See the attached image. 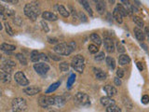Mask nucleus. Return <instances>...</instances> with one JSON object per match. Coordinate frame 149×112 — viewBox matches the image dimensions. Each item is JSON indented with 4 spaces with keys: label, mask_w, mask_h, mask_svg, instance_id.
Segmentation results:
<instances>
[{
    "label": "nucleus",
    "mask_w": 149,
    "mask_h": 112,
    "mask_svg": "<svg viewBox=\"0 0 149 112\" xmlns=\"http://www.w3.org/2000/svg\"><path fill=\"white\" fill-rule=\"evenodd\" d=\"M76 46L74 41H70L68 43H59L54 47L53 50L60 55H69L76 50Z\"/></svg>",
    "instance_id": "1"
},
{
    "label": "nucleus",
    "mask_w": 149,
    "mask_h": 112,
    "mask_svg": "<svg viewBox=\"0 0 149 112\" xmlns=\"http://www.w3.org/2000/svg\"><path fill=\"white\" fill-rule=\"evenodd\" d=\"M39 8H38V3L36 2H32V3H28L25 5L24 7V14L25 15L31 19L32 21H36V18L39 15Z\"/></svg>",
    "instance_id": "2"
},
{
    "label": "nucleus",
    "mask_w": 149,
    "mask_h": 112,
    "mask_svg": "<svg viewBox=\"0 0 149 112\" xmlns=\"http://www.w3.org/2000/svg\"><path fill=\"white\" fill-rule=\"evenodd\" d=\"M84 62H85V60H84L83 56L80 54H77L72 59L71 65L76 71H77L79 73H82L84 70V67H85V64H84Z\"/></svg>",
    "instance_id": "3"
},
{
    "label": "nucleus",
    "mask_w": 149,
    "mask_h": 112,
    "mask_svg": "<svg viewBox=\"0 0 149 112\" xmlns=\"http://www.w3.org/2000/svg\"><path fill=\"white\" fill-rule=\"evenodd\" d=\"M27 108V103L24 98L18 97L12 101V110L14 112H23Z\"/></svg>",
    "instance_id": "4"
},
{
    "label": "nucleus",
    "mask_w": 149,
    "mask_h": 112,
    "mask_svg": "<svg viewBox=\"0 0 149 112\" xmlns=\"http://www.w3.org/2000/svg\"><path fill=\"white\" fill-rule=\"evenodd\" d=\"M74 102L77 103L79 106H88L91 104V100L90 97L88 94L84 92H77L76 95H74Z\"/></svg>",
    "instance_id": "5"
},
{
    "label": "nucleus",
    "mask_w": 149,
    "mask_h": 112,
    "mask_svg": "<svg viewBox=\"0 0 149 112\" xmlns=\"http://www.w3.org/2000/svg\"><path fill=\"white\" fill-rule=\"evenodd\" d=\"M38 104L42 107H49L52 105H55V97L53 96H47V95H42L38 99Z\"/></svg>",
    "instance_id": "6"
},
{
    "label": "nucleus",
    "mask_w": 149,
    "mask_h": 112,
    "mask_svg": "<svg viewBox=\"0 0 149 112\" xmlns=\"http://www.w3.org/2000/svg\"><path fill=\"white\" fill-rule=\"evenodd\" d=\"M34 69L37 74L43 76L49 71V65L45 63H37L34 64Z\"/></svg>",
    "instance_id": "7"
},
{
    "label": "nucleus",
    "mask_w": 149,
    "mask_h": 112,
    "mask_svg": "<svg viewBox=\"0 0 149 112\" xmlns=\"http://www.w3.org/2000/svg\"><path fill=\"white\" fill-rule=\"evenodd\" d=\"M15 80L18 84H20L21 86H26L29 84V81H28V79L26 78L25 75L23 74L22 71H19L15 74Z\"/></svg>",
    "instance_id": "8"
},
{
    "label": "nucleus",
    "mask_w": 149,
    "mask_h": 112,
    "mask_svg": "<svg viewBox=\"0 0 149 112\" xmlns=\"http://www.w3.org/2000/svg\"><path fill=\"white\" fill-rule=\"evenodd\" d=\"M104 48L106 50L107 52H113L115 50V45H114V42L112 40L110 37L108 36H105L104 37Z\"/></svg>",
    "instance_id": "9"
},
{
    "label": "nucleus",
    "mask_w": 149,
    "mask_h": 112,
    "mask_svg": "<svg viewBox=\"0 0 149 112\" xmlns=\"http://www.w3.org/2000/svg\"><path fill=\"white\" fill-rule=\"evenodd\" d=\"M41 89L39 87H36V86H29L25 88L24 90H23V92L26 93L28 95H35L36 93L40 92Z\"/></svg>",
    "instance_id": "10"
},
{
    "label": "nucleus",
    "mask_w": 149,
    "mask_h": 112,
    "mask_svg": "<svg viewBox=\"0 0 149 112\" xmlns=\"http://www.w3.org/2000/svg\"><path fill=\"white\" fill-rule=\"evenodd\" d=\"M104 91L106 92L107 96H109V97L115 96V95H116V93H118L116 89L112 85H105L104 87Z\"/></svg>",
    "instance_id": "11"
},
{
    "label": "nucleus",
    "mask_w": 149,
    "mask_h": 112,
    "mask_svg": "<svg viewBox=\"0 0 149 112\" xmlns=\"http://www.w3.org/2000/svg\"><path fill=\"white\" fill-rule=\"evenodd\" d=\"M42 17H43L44 20H47V21H57L58 20L57 15L50 11H44L42 13Z\"/></svg>",
    "instance_id": "12"
},
{
    "label": "nucleus",
    "mask_w": 149,
    "mask_h": 112,
    "mask_svg": "<svg viewBox=\"0 0 149 112\" xmlns=\"http://www.w3.org/2000/svg\"><path fill=\"white\" fill-rule=\"evenodd\" d=\"M101 104L102 106H106V107H109L111 106H114L115 105V100H113L109 96H104V97H102L101 98Z\"/></svg>",
    "instance_id": "13"
},
{
    "label": "nucleus",
    "mask_w": 149,
    "mask_h": 112,
    "mask_svg": "<svg viewBox=\"0 0 149 112\" xmlns=\"http://www.w3.org/2000/svg\"><path fill=\"white\" fill-rule=\"evenodd\" d=\"M133 32H134L135 36H136V38L139 41H143L144 40V32L141 29V28L135 27L133 29Z\"/></svg>",
    "instance_id": "14"
},
{
    "label": "nucleus",
    "mask_w": 149,
    "mask_h": 112,
    "mask_svg": "<svg viewBox=\"0 0 149 112\" xmlns=\"http://www.w3.org/2000/svg\"><path fill=\"white\" fill-rule=\"evenodd\" d=\"M96 9L99 14H104L105 12L106 6H105V2L104 1H96Z\"/></svg>",
    "instance_id": "15"
},
{
    "label": "nucleus",
    "mask_w": 149,
    "mask_h": 112,
    "mask_svg": "<svg viewBox=\"0 0 149 112\" xmlns=\"http://www.w3.org/2000/svg\"><path fill=\"white\" fill-rule=\"evenodd\" d=\"M113 18L115 19V21L116 22H118V23H121L123 22V16H122V14L120 13V11L118 10V8H116L114 9V11H113Z\"/></svg>",
    "instance_id": "16"
},
{
    "label": "nucleus",
    "mask_w": 149,
    "mask_h": 112,
    "mask_svg": "<svg viewBox=\"0 0 149 112\" xmlns=\"http://www.w3.org/2000/svg\"><path fill=\"white\" fill-rule=\"evenodd\" d=\"M130 63V58L127 54H121L118 57V64L120 65H126Z\"/></svg>",
    "instance_id": "17"
},
{
    "label": "nucleus",
    "mask_w": 149,
    "mask_h": 112,
    "mask_svg": "<svg viewBox=\"0 0 149 112\" xmlns=\"http://www.w3.org/2000/svg\"><path fill=\"white\" fill-rule=\"evenodd\" d=\"M94 74L96 78L98 79H100V80H104V79H106V77H107L106 74L100 68H94Z\"/></svg>",
    "instance_id": "18"
},
{
    "label": "nucleus",
    "mask_w": 149,
    "mask_h": 112,
    "mask_svg": "<svg viewBox=\"0 0 149 112\" xmlns=\"http://www.w3.org/2000/svg\"><path fill=\"white\" fill-rule=\"evenodd\" d=\"M0 49H1L3 51H7V52H8V51H12L15 50L16 47L13 45H10V44H8V43H3V44H1V46H0Z\"/></svg>",
    "instance_id": "19"
},
{
    "label": "nucleus",
    "mask_w": 149,
    "mask_h": 112,
    "mask_svg": "<svg viewBox=\"0 0 149 112\" xmlns=\"http://www.w3.org/2000/svg\"><path fill=\"white\" fill-rule=\"evenodd\" d=\"M40 54L41 53H39L37 50H33L32 52H31V54H30V58H31L32 62H35V63L38 62V61L41 59L40 58Z\"/></svg>",
    "instance_id": "20"
},
{
    "label": "nucleus",
    "mask_w": 149,
    "mask_h": 112,
    "mask_svg": "<svg viewBox=\"0 0 149 112\" xmlns=\"http://www.w3.org/2000/svg\"><path fill=\"white\" fill-rule=\"evenodd\" d=\"M57 8H58V11L60 12V14L62 16H63V17H68L69 16V14H70L69 11L63 6H62V5H58Z\"/></svg>",
    "instance_id": "21"
},
{
    "label": "nucleus",
    "mask_w": 149,
    "mask_h": 112,
    "mask_svg": "<svg viewBox=\"0 0 149 112\" xmlns=\"http://www.w3.org/2000/svg\"><path fill=\"white\" fill-rule=\"evenodd\" d=\"M60 85H61V82H60V81H57V82H55V83H52V84H51V85L48 88V90L46 91V93L53 92L54 91L57 90Z\"/></svg>",
    "instance_id": "22"
},
{
    "label": "nucleus",
    "mask_w": 149,
    "mask_h": 112,
    "mask_svg": "<svg viewBox=\"0 0 149 112\" xmlns=\"http://www.w3.org/2000/svg\"><path fill=\"white\" fill-rule=\"evenodd\" d=\"M105 61H106V64L108 65L109 68L115 69V67H116V61H115L114 58H112V57H110V56H108V57H106Z\"/></svg>",
    "instance_id": "23"
},
{
    "label": "nucleus",
    "mask_w": 149,
    "mask_h": 112,
    "mask_svg": "<svg viewBox=\"0 0 149 112\" xmlns=\"http://www.w3.org/2000/svg\"><path fill=\"white\" fill-rule=\"evenodd\" d=\"M91 39L94 42L95 44H97V46H99L102 44V39H101V37L99 35H97L95 34V33H93V34L91 35Z\"/></svg>",
    "instance_id": "24"
},
{
    "label": "nucleus",
    "mask_w": 149,
    "mask_h": 112,
    "mask_svg": "<svg viewBox=\"0 0 149 112\" xmlns=\"http://www.w3.org/2000/svg\"><path fill=\"white\" fill-rule=\"evenodd\" d=\"M133 22H134L135 24L137 25V27H139V28H143L144 26V22L143 21V19L138 17V16H134L133 17Z\"/></svg>",
    "instance_id": "25"
},
{
    "label": "nucleus",
    "mask_w": 149,
    "mask_h": 112,
    "mask_svg": "<svg viewBox=\"0 0 149 112\" xmlns=\"http://www.w3.org/2000/svg\"><path fill=\"white\" fill-rule=\"evenodd\" d=\"M1 80L4 83H7L10 81V74L6 73L4 71H1Z\"/></svg>",
    "instance_id": "26"
},
{
    "label": "nucleus",
    "mask_w": 149,
    "mask_h": 112,
    "mask_svg": "<svg viewBox=\"0 0 149 112\" xmlns=\"http://www.w3.org/2000/svg\"><path fill=\"white\" fill-rule=\"evenodd\" d=\"M80 3L83 5V7L85 8V9L88 11V13L90 14V16H92L93 15V12H92V9L90 6V4L88 3V1H80Z\"/></svg>",
    "instance_id": "27"
},
{
    "label": "nucleus",
    "mask_w": 149,
    "mask_h": 112,
    "mask_svg": "<svg viewBox=\"0 0 149 112\" xmlns=\"http://www.w3.org/2000/svg\"><path fill=\"white\" fill-rule=\"evenodd\" d=\"M122 100H123V104H124V106H125L126 107H127V108L132 109V107H133V105H132V101H130L128 97H123V98H122Z\"/></svg>",
    "instance_id": "28"
},
{
    "label": "nucleus",
    "mask_w": 149,
    "mask_h": 112,
    "mask_svg": "<svg viewBox=\"0 0 149 112\" xmlns=\"http://www.w3.org/2000/svg\"><path fill=\"white\" fill-rule=\"evenodd\" d=\"M55 97V105L56 106H63L65 103V99L63 96H54Z\"/></svg>",
    "instance_id": "29"
},
{
    "label": "nucleus",
    "mask_w": 149,
    "mask_h": 112,
    "mask_svg": "<svg viewBox=\"0 0 149 112\" xmlns=\"http://www.w3.org/2000/svg\"><path fill=\"white\" fill-rule=\"evenodd\" d=\"M16 58L20 61V63L22 64H23V65H26L27 64V60H26V58H25V56L24 55H22V54H21V53H17L16 54Z\"/></svg>",
    "instance_id": "30"
},
{
    "label": "nucleus",
    "mask_w": 149,
    "mask_h": 112,
    "mask_svg": "<svg viewBox=\"0 0 149 112\" xmlns=\"http://www.w3.org/2000/svg\"><path fill=\"white\" fill-rule=\"evenodd\" d=\"M59 68L61 71H63V72H66L69 70V64L67 62H63V63H61L59 64Z\"/></svg>",
    "instance_id": "31"
},
{
    "label": "nucleus",
    "mask_w": 149,
    "mask_h": 112,
    "mask_svg": "<svg viewBox=\"0 0 149 112\" xmlns=\"http://www.w3.org/2000/svg\"><path fill=\"white\" fill-rule=\"evenodd\" d=\"M74 80H76V75L74 74H71L70 75V77L68 78V80H67V88H71V86L73 85V83L74 82Z\"/></svg>",
    "instance_id": "32"
},
{
    "label": "nucleus",
    "mask_w": 149,
    "mask_h": 112,
    "mask_svg": "<svg viewBox=\"0 0 149 112\" xmlns=\"http://www.w3.org/2000/svg\"><path fill=\"white\" fill-rule=\"evenodd\" d=\"M106 112H121V109L119 108L118 106L114 105V106H111L109 107H107Z\"/></svg>",
    "instance_id": "33"
},
{
    "label": "nucleus",
    "mask_w": 149,
    "mask_h": 112,
    "mask_svg": "<svg viewBox=\"0 0 149 112\" xmlns=\"http://www.w3.org/2000/svg\"><path fill=\"white\" fill-rule=\"evenodd\" d=\"M116 8H118V10L120 11L121 14H122V16H127V15H129L128 12H127V9H126L121 4H118V6H116Z\"/></svg>",
    "instance_id": "34"
},
{
    "label": "nucleus",
    "mask_w": 149,
    "mask_h": 112,
    "mask_svg": "<svg viewBox=\"0 0 149 112\" xmlns=\"http://www.w3.org/2000/svg\"><path fill=\"white\" fill-rule=\"evenodd\" d=\"M88 50H90V52L92 53V54H95L98 52V50H99V49H98V47L96 45H93V44H91L90 46H88Z\"/></svg>",
    "instance_id": "35"
},
{
    "label": "nucleus",
    "mask_w": 149,
    "mask_h": 112,
    "mask_svg": "<svg viewBox=\"0 0 149 112\" xmlns=\"http://www.w3.org/2000/svg\"><path fill=\"white\" fill-rule=\"evenodd\" d=\"M5 28H6V32L8 33V34L9 36H13V35H14V32H13V30H12L11 26L9 25V23L5 22Z\"/></svg>",
    "instance_id": "36"
},
{
    "label": "nucleus",
    "mask_w": 149,
    "mask_h": 112,
    "mask_svg": "<svg viewBox=\"0 0 149 112\" xmlns=\"http://www.w3.org/2000/svg\"><path fill=\"white\" fill-rule=\"evenodd\" d=\"M41 25H42V28H43V30H44L46 33H48V32L49 31V25H48V23H47V22H45V20L41 21Z\"/></svg>",
    "instance_id": "37"
},
{
    "label": "nucleus",
    "mask_w": 149,
    "mask_h": 112,
    "mask_svg": "<svg viewBox=\"0 0 149 112\" xmlns=\"http://www.w3.org/2000/svg\"><path fill=\"white\" fill-rule=\"evenodd\" d=\"M104 52H99L96 56H95V60L98 61V62H100V61H102L104 59Z\"/></svg>",
    "instance_id": "38"
},
{
    "label": "nucleus",
    "mask_w": 149,
    "mask_h": 112,
    "mask_svg": "<svg viewBox=\"0 0 149 112\" xmlns=\"http://www.w3.org/2000/svg\"><path fill=\"white\" fill-rule=\"evenodd\" d=\"M116 49H118V51L119 53H124L125 52V48L123 47L122 44L119 43V42H118V44H116Z\"/></svg>",
    "instance_id": "39"
},
{
    "label": "nucleus",
    "mask_w": 149,
    "mask_h": 112,
    "mask_svg": "<svg viewBox=\"0 0 149 112\" xmlns=\"http://www.w3.org/2000/svg\"><path fill=\"white\" fill-rule=\"evenodd\" d=\"M2 64H8V65H10V66H13V67L16 65V64L14 63L12 60H10V59H6V60H3Z\"/></svg>",
    "instance_id": "40"
},
{
    "label": "nucleus",
    "mask_w": 149,
    "mask_h": 112,
    "mask_svg": "<svg viewBox=\"0 0 149 112\" xmlns=\"http://www.w3.org/2000/svg\"><path fill=\"white\" fill-rule=\"evenodd\" d=\"M116 76H118V78H121L124 77V70L121 69V68H118V71H116Z\"/></svg>",
    "instance_id": "41"
},
{
    "label": "nucleus",
    "mask_w": 149,
    "mask_h": 112,
    "mask_svg": "<svg viewBox=\"0 0 149 112\" xmlns=\"http://www.w3.org/2000/svg\"><path fill=\"white\" fill-rule=\"evenodd\" d=\"M79 18H80V20L83 22H86L88 20H87V17L85 16V14L83 12H79Z\"/></svg>",
    "instance_id": "42"
},
{
    "label": "nucleus",
    "mask_w": 149,
    "mask_h": 112,
    "mask_svg": "<svg viewBox=\"0 0 149 112\" xmlns=\"http://www.w3.org/2000/svg\"><path fill=\"white\" fill-rule=\"evenodd\" d=\"M48 41H49V43H50V44H56L58 42V39L55 38V37H49Z\"/></svg>",
    "instance_id": "43"
},
{
    "label": "nucleus",
    "mask_w": 149,
    "mask_h": 112,
    "mask_svg": "<svg viewBox=\"0 0 149 112\" xmlns=\"http://www.w3.org/2000/svg\"><path fill=\"white\" fill-rule=\"evenodd\" d=\"M5 13H6L8 16H12L15 14V12H14V10H12V9H6V10H5ZM3 18H4V16H3Z\"/></svg>",
    "instance_id": "44"
},
{
    "label": "nucleus",
    "mask_w": 149,
    "mask_h": 112,
    "mask_svg": "<svg viewBox=\"0 0 149 112\" xmlns=\"http://www.w3.org/2000/svg\"><path fill=\"white\" fill-rule=\"evenodd\" d=\"M142 102H143V104H148V103H149V96L148 95H143L142 97Z\"/></svg>",
    "instance_id": "45"
},
{
    "label": "nucleus",
    "mask_w": 149,
    "mask_h": 112,
    "mask_svg": "<svg viewBox=\"0 0 149 112\" xmlns=\"http://www.w3.org/2000/svg\"><path fill=\"white\" fill-rule=\"evenodd\" d=\"M13 22H14V23H16V24L19 25V26H20V25L22 24V20H21V18H19V17L14 19Z\"/></svg>",
    "instance_id": "46"
},
{
    "label": "nucleus",
    "mask_w": 149,
    "mask_h": 112,
    "mask_svg": "<svg viewBox=\"0 0 149 112\" xmlns=\"http://www.w3.org/2000/svg\"><path fill=\"white\" fill-rule=\"evenodd\" d=\"M50 58L55 60V61H61V59H62L60 56H56V55H53V54H50Z\"/></svg>",
    "instance_id": "47"
},
{
    "label": "nucleus",
    "mask_w": 149,
    "mask_h": 112,
    "mask_svg": "<svg viewBox=\"0 0 149 112\" xmlns=\"http://www.w3.org/2000/svg\"><path fill=\"white\" fill-rule=\"evenodd\" d=\"M115 84L116 86H120L121 85V80L119 78H115Z\"/></svg>",
    "instance_id": "48"
},
{
    "label": "nucleus",
    "mask_w": 149,
    "mask_h": 112,
    "mask_svg": "<svg viewBox=\"0 0 149 112\" xmlns=\"http://www.w3.org/2000/svg\"><path fill=\"white\" fill-rule=\"evenodd\" d=\"M136 64H137V67H138V69L140 70V71H143V64L141 62H138Z\"/></svg>",
    "instance_id": "49"
},
{
    "label": "nucleus",
    "mask_w": 149,
    "mask_h": 112,
    "mask_svg": "<svg viewBox=\"0 0 149 112\" xmlns=\"http://www.w3.org/2000/svg\"><path fill=\"white\" fill-rule=\"evenodd\" d=\"M40 58H41L42 60H45V61H49V58L47 57V55H46V54H44V53H41V54H40Z\"/></svg>",
    "instance_id": "50"
},
{
    "label": "nucleus",
    "mask_w": 149,
    "mask_h": 112,
    "mask_svg": "<svg viewBox=\"0 0 149 112\" xmlns=\"http://www.w3.org/2000/svg\"><path fill=\"white\" fill-rule=\"evenodd\" d=\"M144 34H146L147 36L149 37V25L146 26V28H144Z\"/></svg>",
    "instance_id": "51"
},
{
    "label": "nucleus",
    "mask_w": 149,
    "mask_h": 112,
    "mask_svg": "<svg viewBox=\"0 0 149 112\" xmlns=\"http://www.w3.org/2000/svg\"><path fill=\"white\" fill-rule=\"evenodd\" d=\"M5 2H8V3H13V4H17V3H18V0H5Z\"/></svg>",
    "instance_id": "52"
}]
</instances>
